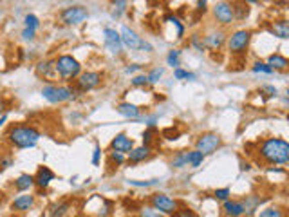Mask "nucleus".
<instances>
[{"label":"nucleus","mask_w":289,"mask_h":217,"mask_svg":"<svg viewBox=\"0 0 289 217\" xmlns=\"http://www.w3.org/2000/svg\"><path fill=\"white\" fill-rule=\"evenodd\" d=\"M172 169H185L190 165V152H177L176 156L170 161Z\"/></svg>","instance_id":"5701e85b"},{"label":"nucleus","mask_w":289,"mask_h":217,"mask_svg":"<svg viewBox=\"0 0 289 217\" xmlns=\"http://www.w3.org/2000/svg\"><path fill=\"white\" fill-rule=\"evenodd\" d=\"M110 161L116 163V169H118L120 165L125 163V154H121V152H110Z\"/></svg>","instance_id":"4c0bfd02"},{"label":"nucleus","mask_w":289,"mask_h":217,"mask_svg":"<svg viewBox=\"0 0 289 217\" xmlns=\"http://www.w3.org/2000/svg\"><path fill=\"white\" fill-rule=\"evenodd\" d=\"M179 62H181V51H177V49H172V51L166 55V64L172 65V67H179Z\"/></svg>","instance_id":"bb28decb"},{"label":"nucleus","mask_w":289,"mask_h":217,"mask_svg":"<svg viewBox=\"0 0 289 217\" xmlns=\"http://www.w3.org/2000/svg\"><path fill=\"white\" fill-rule=\"evenodd\" d=\"M54 69H56V76H60V80L64 82H71L76 80L82 74V65L76 58H73L71 55H62L54 60Z\"/></svg>","instance_id":"7ed1b4c3"},{"label":"nucleus","mask_w":289,"mask_h":217,"mask_svg":"<svg viewBox=\"0 0 289 217\" xmlns=\"http://www.w3.org/2000/svg\"><path fill=\"white\" fill-rule=\"evenodd\" d=\"M164 20H170L174 24V26L177 27V38H183V33H185V26H183L181 22L177 20L176 17H172V15H168V17H164Z\"/></svg>","instance_id":"f704fd0d"},{"label":"nucleus","mask_w":289,"mask_h":217,"mask_svg":"<svg viewBox=\"0 0 289 217\" xmlns=\"http://www.w3.org/2000/svg\"><path fill=\"white\" fill-rule=\"evenodd\" d=\"M69 210H71V201H62V203L52 206L51 217H65Z\"/></svg>","instance_id":"393cba45"},{"label":"nucleus","mask_w":289,"mask_h":217,"mask_svg":"<svg viewBox=\"0 0 289 217\" xmlns=\"http://www.w3.org/2000/svg\"><path fill=\"white\" fill-rule=\"evenodd\" d=\"M229 188H219V190L213 192V195H215V199H220V201H228L229 199Z\"/></svg>","instance_id":"e433bc0d"},{"label":"nucleus","mask_w":289,"mask_h":217,"mask_svg":"<svg viewBox=\"0 0 289 217\" xmlns=\"http://www.w3.org/2000/svg\"><path fill=\"white\" fill-rule=\"evenodd\" d=\"M35 33H36V31L24 29V31H22V38H24V40H33V38H35Z\"/></svg>","instance_id":"c03bdc74"},{"label":"nucleus","mask_w":289,"mask_h":217,"mask_svg":"<svg viewBox=\"0 0 289 217\" xmlns=\"http://www.w3.org/2000/svg\"><path fill=\"white\" fill-rule=\"evenodd\" d=\"M101 80H103V74L96 73V71H87V73H82L76 78L74 91L76 92H89V91H92V89H96V87L101 83Z\"/></svg>","instance_id":"423d86ee"},{"label":"nucleus","mask_w":289,"mask_h":217,"mask_svg":"<svg viewBox=\"0 0 289 217\" xmlns=\"http://www.w3.org/2000/svg\"><path fill=\"white\" fill-rule=\"evenodd\" d=\"M139 69H141V65H139V64H132V65H129V67H127L125 73L127 74H132V73H136V71H139Z\"/></svg>","instance_id":"49530a36"},{"label":"nucleus","mask_w":289,"mask_h":217,"mask_svg":"<svg viewBox=\"0 0 289 217\" xmlns=\"http://www.w3.org/2000/svg\"><path fill=\"white\" fill-rule=\"evenodd\" d=\"M197 6H199V9H206V2H197Z\"/></svg>","instance_id":"8fccbe9b"},{"label":"nucleus","mask_w":289,"mask_h":217,"mask_svg":"<svg viewBox=\"0 0 289 217\" xmlns=\"http://www.w3.org/2000/svg\"><path fill=\"white\" fill-rule=\"evenodd\" d=\"M139 49H143V51H147V52H150L152 51V45L148 42H145V40H143V43H141V47Z\"/></svg>","instance_id":"09e8293b"},{"label":"nucleus","mask_w":289,"mask_h":217,"mask_svg":"<svg viewBox=\"0 0 289 217\" xmlns=\"http://www.w3.org/2000/svg\"><path fill=\"white\" fill-rule=\"evenodd\" d=\"M130 185L132 187H139V188H147V187H154V185H159L161 183V179H150V181H138V179H130Z\"/></svg>","instance_id":"2f4dec72"},{"label":"nucleus","mask_w":289,"mask_h":217,"mask_svg":"<svg viewBox=\"0 0 289 217\" xmlns=\"http://www.w3.org/2000/svg\"><path fill=\"white\" fill-rule=\"evenodd\" d=\"M251 69H253V73H264V74H271L273 73L271 67H269L268 64H264V62H257Z\"/></svg>","instance_id":"72a5a7b5"},{"label":"nucleus","mask_w":289,"mask_h":217,"mask_svg":"<svg viewBox=\"0 0 289 217\" xmlns=\"http://www.w3.org/2000/svg\"><path fill=\"white\" fill-rule=\"evenodd\" d=\"M148 80H147V74H138L132 78V85L134 87H141V85H147Z\"/></svg>","instance_id":"58836bf2"},{"label":"nucleus","mask_w":289,"mask_h":217,"mask_svg":"<svg viewBox=\"0 0 289 217\" xmlns=\"http://www.w3.org/2000/svg\"><path fill=\"white\" fill-rule=\"evenodd\" d=\"M163 73H164V69H163V67H154V69H152L150 73L147 74L148 83H157V82H159V78H161V76H163Z\"/></svg>","instance_id":"c756f323"},{"label":"nucleus","mask_w":289,"mask_h":217,"mask_svg":"<svg viewBox=\"0 0 289 217\" xmlns=\"http://www.w3.org/2000/svg\"><path fill=\"white\" fill-rule=\"evenodd\" d=\"M9 217H20V215H18V213H13V215H9Z\"/></svg>","instance_id":"864d4df0"},{"label":"nucleus","mask_w":289,"mask_h":217,"mask_svg":"<svg viewBox=\"0 0 289 217\" xmlns=\"http://www.w3.org/2000/svg\"><path fill=\"white\" fill-rule=\"evenodd\" d=\"M148 201H150V206L155 210V212L164 213V215H172V213L179 208L177 201L172 199V197L166 194H154V195H150V199Z\"/></svg>","instance_id":"39448f33"},{"label":"nucleus","mask_w":289,"mask_h":217,"mask_svg":"<svg viewBox=\"0 0 289 217\" xmlns=\"http://www.w3.org/2000/svg\"><path fill=\"white\" fill-rule=\"evenodd\" d=\"M120 38H121V43H123V45H127L129 49H132V51H138V49L141 47V43H143L141 36H138V33H136V31H132L130 27H127V26L121 27Z\"/></svg>","instance_id":"9b49d317"},{"label":"nucleus","mask_w":289,"mask_h":217,"mask_svg":"<svg viewBox=\"0 0 289 217\" xmlns=\"http://www.w3.org/2000/svg\"><path fill=\"white\" fill-rule=\"evenodd\" d=\"M222 210H224V213L228 217H244V213H246V208H244L242 201H233V199L224 201Z\"/></svg>","instance_id":"f3484780"},{"label":"nucleus","mask_w":289,"mask_h":217,"mask_svg":"<svg viewBox=\"0 0 289 217\" xmlns=\"http://www.w3.org/2000/svg\"><path fill=\"white\" fill-rule=\"evenodd\" d=\"M271 33L278 38H287L289 36V24L287 20H278L275 22V26L271 27Z\"/></svg>","instance_id":"b1692460"},{"label":"nucleus","mask_w":289,"mask_h":217,"mask_svg":"<svg viewBox=\"0 0 289 217\" xmlns=\"http://www.w3.org/2000/svg\"><path fill=\"white\" fill-rule=\"evenodd\" d=\"M264 91H266V92H269L268 96H276V89H275V87H269V85H266V87H264Z\"/></svg>","instance_id":"de8ad7c7"},{"label":"nucleus","mask_w":289,"mask_h":217,"mask_svg":"<svg viewBox=\"0 0 289 217\" xmlns=\"http://www.w3.org/2000/svg\"><path fill=\"white\" fill-rule=\"evenodd\" d=\"M8 107H9L8 100H4V98H0V118H2V116H4V114H6Z\"/></svg>","instance_id":"a18cd8bd"},{"label":"nucleus","mask_w":289,"mask_h":217,"mask_svg":"<svg viewBox=\"0 0 289 217\" xmlns=\"http://www.w3.org/2000/svg\"><path fill=\"white\" fill-rule=\"evenodd\" d=\"M152 154L150 147H138V148H132V150L129 152V163H132V165H136V163H141V161L148 159Z\"/></svg>","instance_id":"412c9836"},{"label":"nucleus","mask_w":289,"mask_h":217,"mask_svg":"<svg viewBox=\"0 0 289 217\" xmlns=\"http://www.w3.org/2000/svg\"><path fill=\"white\" fill-rule=\"evenodd\" d=\"M172 217H199V215L192 208H177L172 213Z\"/></svg>","instance_id":"c9c22d12"},{"label":"nucleus","mask_w":289,"mask_h":217,"mask_svg":"<svg viewBox=\"0 0 289 217\" xmlns=\"http://www.w3.org/2000/svg\"><path fill=\"white\" fill-rule=\"evenodd\" d=\"M103 36H105V45L108 47V51L114 52V55H120L121 49H123V43H121V38H120V33L116 29H103Z\"/></svg>","instance_id":"f8f14e48"},{"label":"nucleus","mask_w":289,"mask_h":217,"mask_svg":"<svg viewBox=\"0 0 289 217\" xmlns=\"http://www.w3.org/2000/svg\"><path fill=\"white\" fill-rule=\"evenodd\" d=\"M36 73L43 80H54L56 78V69H54V60H43L36 65Z\"/></svg>","instance_id":"a211bd4d"},{"label":"nucleus","mask_w":289,"mask_h":217,"mask_svg":"<svg viewBox=\"0 0 289 217\" xmlns=\"http://www.w3.org/2000/svg\"><path fill=\"white\" fill-rule=\"evenodd\" d=\"M76 91H74V87H69V85H45L42 89V96L49 103H64V101H69L74 98Z\"/></svg>","instance_id":"20e7f679"},{"label":"nucleus","mask_w":289,"mask_h":217,"mask_svg":"<svg viewBox=\"0 0 289 217\" xmlns=\"http://www.w3.org/2000/svg\"><path fill=\"white\" fill-rule=\"evenodd\" d=\"M13 187L17 192H29L31 188L35 187V176H31V174H22V176H18L17 179H15Z\"/></svg>","instance_id":"6ab92c4d"},{"label":"nucleus","mask_w":289,"mask_h":217,"mask_svg":"<svg viewBox=\"0 0 289 217\" xmlns=\"http://www.w3.org/2000/svg\"><path fill=\"white\" fill-rule=\"evenodd\" d=\"M8 141L13 145L15 148H33L38 139L42 138L40 130L35 125H27V123H17V125H11L8 129V134H6Z\"/></svg>","instance_id":"f257e3e1"},{"label":"nucleus","mask_w":289,"mask_h":217,"mask_svg":"<svg viewBox=\"0 0 289 217\" xmlns=\"http://www.w3.org/2000/svg\"><path fill=\"white\" fill-rule=\"evenodd\" d=\"M220 143H222V139H220L219 134H215V132H206V134H201L197 138V141H195V150H199L203 156H206V154L215 152L217 148L220 147Z\"/></svg>","instance_id":"6e6552de"},{"label":"nucleus","mask_w":289,"mask_h":217,"mask_svg":"<svg viewBox=\"0 0 289 217\" xmlns=\"http://www.w3.org/2000/svg\"><path fill=\"white\" fill-rule=\"evenodd\" d=\"M13 163H15L13 156H6V157H2V159H0V169H2V170L9 169V167H13Z\"/></svg>","instance_id":"ea45409f"},{"label":"nucleus","mask_w":289,"mask_h":217,"mask_svg":"<svg viewBox=\"0 0 289 217\" xmlns=\"http://www.w3.org/2000/svg\"><path fill=\"white\" fill-rule=\"evenodd\" d=\"M192 45H194L197 51H203L204 49V43H203V40L199 38V35H194L192 36Z\"/></svg>","instance_id":"79ce46f5"},{"label":"nucleus","mask_w":289,"mask_h":217,"mask_svg":"<svg viewBox=\"0 0 289 217\" xmlns=\"http://www.w3.org/2000/svg\"><path fill=\"white\" fill-rule=\"evenodd\" d=\"M54 179V172L47 167H40L38 172L35 176V187L38 188H47L51 185V181Z\"/></svg>","instance_id":"2eb2a0df"},{"label":"nucleus","mask_w":289,"mask_h":217,"mask_svg":"<svg viewBox=\"0 0 289 217\" xmlns=\"http://www.w3.org/2000/svg\"><path fill=\"white\" fill-rule=\"evenodd\" d=\"M257 217H285V215H284V210L278 208V206H268V208H264L262 212H259Z\"/></svg>","instance_id":"a878e982"},{"label":"nucleus","mask_w":289,"mask_h":217,"mask_svg":"<svg viewBox=\"0 0 289 217\" xmlns=\"http://www.w3.org/2000/svg\"><path fill=\"white\" fill-rule=\"evenodd\" d=\"M35 206V195L31 194H22V195H17L15 201L11 203V210L15 213H22V212H27Z\"/></svg>","instance_id":"4468645a"},{"label":"nucleus","mask_w":289,"mask_h":217,"mask_svg":"<svg viewBox=\"0 0 289 217\" xmlns=\"http://www.w3.org/2000/svg\"><path fill=\"white\" fill-rule=\"evenodd\" d=\"M141 217H161V213L155 212L154 208H143L141 210Z\"/></svg>","instance_id":"37998d69"},{"label":"nucleus","mask_w":289,"mask_h":217,"mask_svg":"<svg viewBox=\"0 0 289 217\" xmlns=\"http://www.w3.org/2000/svg\"><path fill=\"white\" fill-rule=\"evenodd\" d=\"M155 132H157V130H155L154 127H148V129L143 132L141 139H143V145H145V147H150V143H152V139H154Z\"/></svg>","instance_id":"7c9ffc66"},{"label":"nucleus","mask_w":289,"mask_h":217,"mask_svg":"<svg viewBox=\"0 0 289 217\" xmlns=\"http://www.w3.org/2000/svg\"><path fill=\"white\" fill-rule=\"evenodd\" d=\"M204 156L201 154L199 150H192L190 152V167H194V169H197L201 163H203Z\"/></svg>","instance_id":"473e14b6"},{"label":"nucleus","mask_w":289,"mask_h":217,"mask_svg":"<svg viewBox=\"0 0 289 217\" xmlns=\"http://www.w3.org/2000/svg\"><path fill=\"white\" fill-rule=\"evenodd\" d=\"M174 76H176V80H195L197 76H195L194 73H188V71L181 69V67H177V69H174Z\"/></svg>","instance_id":"c85d7f7f"},{"label":"nucleus","mask_w":289,"mask_h":217,"mask_svg":"<svg viewBox=\"0 0 289 217\" xmlns=\"http://www.w3.org/2000/svg\"><path fill=\"white\" fill-rule=\"evenodd\" d=\"M259 156L271 165H285L289 161V143L282 138H268L260 145Z\"/></svg>","instance_id":"f03ea898"},{"label":"nucleus","mask_w":289,"mask_h":217,"mask_svg":"<svg viewBox=\"0 0 289 217\" xmlns=\"http://www.w3.org/2000/svg\"><path fill=\"white\" fill-rule=\"evenodd\" d=\"M118 114H121L123 118H129V120H138L141 116V108L138 105L130 103V101H123L116 107Z\"/></svg>","instance_id":"dca6fc26"},{"label":"nucleus","mask_w":289,"mask_h":217,"mask_svg":"<svg viewBox=\"0 0 289 217\" xmlns=\"http://www.w3.org/2000/svg\"><path fill=\"white\" fill-rule=\"evenodd\" d=\"M213 15H215L217 22H220L222 26H229L235 22V17H233V8L228 2H217L215 8H213Z\"/></svg>","instance_id":"9d476101"},{"label":"nucleus","mask_w":289,"mask_h":217,"mask_svg":"<svg viewBox=\"0 0 289 217\" xmlns=\"http://www.w3.org/2000/svg\"><path fill=\"white\" fill-rule=\"evenodd\" d=\"M241 170H250V165L248 163H241Z\"/></svg>","instance_id":"3c124183"},{"label":"nucleus","mask_w":289,"mask_h":217,"mask_svg":"<svg viewBox=\"0 0 289 217\" xmlns=\"http://www.w3.org/2000/svg\"><path fill=\"white\" fill-rule=\"evenodd\" d=\"M224 40H226V35L222 33V31H213V33H210V35L204 36L203 43H204V47L220 49L222 47V43H224Z\"/></svg>","instance_id":"aec40b11"},{"label":"nucleus","mask_w":289,"mask_h":217,"mask_svg":"<svg viewBox=\"0 0 289 217\" xmlns=\"http://www.w3.org/2000/svg\"><path fill=\"white\" fill-rule=\"evenodd\" d=\"M6 120H8V116H6V114H4V116H2V118H0V127H2V125H4V122H6Z\"/></svg>","instance_id":"603ef678"},{"label":"nucleus","mask_w":289,"mask_h":217,"mask_svg":"<svg viewBox=\"0 0 289 217\" xmlns=\"http://www.w3.org/2000/svg\"><path fill=\"white\" fill-rule=\"evenodd\" d=\"M250 40H251L250 31L239 29L228 38V49L232 52H235V55H239V52H244L248 49V45H250Z\"/></svg>","instance_id":"1a4fd4ad"},{"label":"nucleus","mask_w":289,"mask_h":217,"mask_svg":"<svg viewBox=\"0 0 289 217\" xmlns=\"http://www.w3.org/2000/svg\"><path fill=\"white\" fill-rule=\"evenodd\" d=\"M99 156H101V147H99V145L96 143L94 152H92V165H94V167L99 165Z\"/></svg>","instance_id":"a19ab883"},{"label":"nucleus","mask_w":289,"mask_h":217,"mask_svg":"<svg viewBox=\"0 0 289 217\" xmlns=\"http://www.w3.org/2000/svg\"><path fill=\"white\" fill-rule=\"evenodd\" d=\"M125 217H138V215H125Z\"/></svg>","instance_id":"5fc2aeb1"},{"label":"nucleus","mask_w":289,"mask_h":217,"mask_svg":"<svg viewBox=\"0 0 289 217\" xmlns=\"http://www.w3.org/2000/svg\"><path fill=\"white\" fill-rule=\"evenodd\" d=\"M24 22H26V29L36 31L40 27V20H38V17H36V15H26Z\"/></svg>","instance_id":"cd10ccee"},{"label":"nucleus","mask_w":289,"mask_h":217,"mask_svg":"<svg viewBox=\"0 0 289 217\" xmlns=\"http://www.w3.org/2000/svg\"><path fill=\"white\" fill-rule=\"evenodd\" d=\"M87 18H89V11L83 6H71L60 13V20L65 26H78V24L85 22Z\"/></svg>","instance_id":"0eeeda50"},{"label":"nucleus","mask_w":289,"mask_h":217,"mask_svg":"<svg viewBox=\"0 0 289 217\" xmlns=\"http://www.w3.org/2000/svg\"><path fill=\"white\" fill-rule=\"evenodd\" d=\"M110 148H112V152H121V154H129L132 148H134V141H132V138H129L127 134H118L112 138V141H110Z\"/></svg>","instance_id":"ddd939ff"},{"label":"nucleus","mask_w":289,"mask_h":217,"mask_svg":"<svg viewBox=\"0 0 289 217\" xmlns=\"http://www.w3.org/2000/svg\"><path fill=\"white\" fill-rule=\"evenodd\" d=\"M268 65L271 67L273 71H285L287 69V65H289V62H287V58L285 57H282V55H278V52H275V55H271V57L268 58Z\"/></svg>","instance_id":"4be33fe9"}]
</instances>
